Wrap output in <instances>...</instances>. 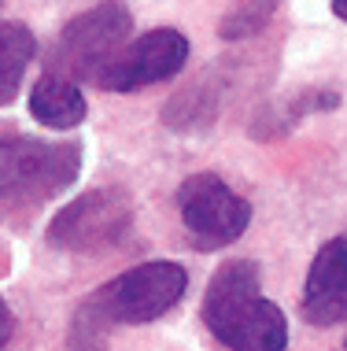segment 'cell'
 <instances>
[{"label": "cell", "mask_w": 347, "mask_h": 351, "mask_svg": "<svg viewBox=\"0 0 347 351\" xmlns=\"http://www.w3.org/2000/svg\"><path fill=\"white\" fill-rule=\"evenodd\" d=\"M37 52L30 26L23 23H0V108L18 97L23 74Z\"/></svg>", "instance_id": "obj_10"}, {"label": "cell", "mask_w": 347, "mask_h": 351, "mask_svg": "<svg viewBox=\"0 0 347 351\" xmlns=\"http://www.w3.org/2000/svg\"><path fill=\"white\" fill-rule=\"evenodd\" d=\"M133 222V200L118 189H92L63 207L49 226V244L60 252H100L126 237Z\"/></svg>", "instance_id": "obj_6"}, {"label": "cell", "mask_w": 347, "mask_h": 351, "mask_svg": "<svg viewBox=\"0 0 347 351\" xmlns=\"http://www.w3.org/2000/svg\"><path fill=\"white\" fill-rule=\"evenodd\" d=\"M12 333H15V315H12V307L0 300V351H8V344H12Z\"/></svg>", "instance_id": "obj_12"}, {"label": "cell", "mask_w": 347, "mask_h": 351, "mask_svg": "<svg viewBox=\"0 0 347 351\" xmlns=\"http://www.w3.org/2000/svg\"><path fill=\"white\" fill-rule=\"evenodd\" d=\"M185 285L189 278L177 263H144V267L118 274L78 307L70 326V348L100 351L111 326H140V322L166 315L185 296Z\"/></svg>", "instance_id": "obj_1"}, {"label": "cell", "mask_w": 347, "mask_h": 351, "mask_svg": "<svg viewBox=\"0 0 347 351\" xmlns=\"http://www.w3.org/2000/svg\"><path fill=\"white\" fill-rule=\"evenodd\" d=\"M177 211L196 248L203 252L233 244L251 222L248 200L233 193L218 174H192L177 189Z\"/></svg>", "instance_id": "obj_5"}, {"label": "cell", "mask_w": 347, "mask_h": 351, "mask_svg": "<svg viewBox=\"0 0 347 351\" xmlns=\"http://www.w3.org/2000/svg\"><path fill=\"white\" fill-rule=\"evenodd\" d=\"M30 115L49 130L81 126V119H86V97H81L78 82L67 78V74L49 71L30 89Z\"/></svg>", "instance_id": "obj_9"}, {"label": "cell", "mask_w": 347, "mask_h": 351, "mask_svg": "<svg viewBox=\"0 0 347 351\" xmlns=\"http://www.w3.org/2000/svg\"><path fill=\"white\" fill-rule=\"evenodd\" d=\"M303 318L314 326L347 318V237H336L314 255L303 285Z\"/></svg>", "instance_id": "obj_8"}, {"label": "cell", "mask_w": 347, "mask_h": 351, "mask_svg": "<svg viewBox=\"0 0 347 351\" xmlns=\"http://www.w3.org/2000/svg\"><path fill=\"white\" fill-rule=\"evenodd\" d=\"M189 60V41L177 30H148L137 41L122 45V49L104 63L97 74V85L107 93H133L144 85L166 82Z\"/></svg>", "instance_id": "obj_7"}, {"label": "cell", "mask_w": 347, "mask_h": 351, "mask_svg": "<svg viewBox=\"0 0 347 351\" xmlns=\"http://www.w3.org/2000/svg\"><path fill=\"white\" fill-rule=\"evenodd\" d=\"M203 322L229 351H285L288 322L274 300L259 292V267L248 259L226 263L207 285Z\"/></svg>", "instance_id": "obj_2"}, {"label": "cell", "mask_w": 347, "mask_h": 351, "mask_svg": "<svg viewBox=\"0 0 347 351\" xmlns=\"http://www.w3.org/2000/svg\"><path fill=\"white\" fill-rule=\"evenodd\" d=\"M333 12H336V15H340L344 23H347V0H333Z\"/></svg>", "instance_id": "obj_13"}, {"label": "cell", "mask_w": 347, "mask_h": 351, "mask_svg": "<svg viewBox=\"0 0 347 351\" xmlns=\"http://www.w3.org/2000/svg\"><path fill=\"white\" fill-rule=\"evenodd\" d=\"M129 19L126 4L118 0H107V4L89 8L86 15L70 19L63 26V34L55 37V49L49 56V71L67 74V78H92L104 71V63L122 49V41L129 37Z\"/></svg>", "instance_id": "obj_4"}, {"label": "cell", "mask_w": 347, "mask_h": 351, "mask_svg": "<svg viewBox=\"0 0 347 351\" xmlns=\"http://www.w3.org/2000/svg\"><path fill=\"white\" fill-rule=\"evenodd\" d=\"M81 148L70 141L0 134V218L26 215L74 185Z\"/></svg>", "instance_id": "obj_3"}, {"label": "cell", "mask_w": 347, "mask_h": 351, "mask_svg": "<svg viewBox=\"0 0 347 351\" xmlns=\"http://www.w3.org/2000/svg\"><path fill=\"white\" fill-rule=\"evenodd\" d=\"M274 8H277V0H240V4L233 8L226 19H222V37L237 41V37L255 34L259 26L274 15Z\"/></svg>", "instance_id": "obj_11"}]
</instances>
